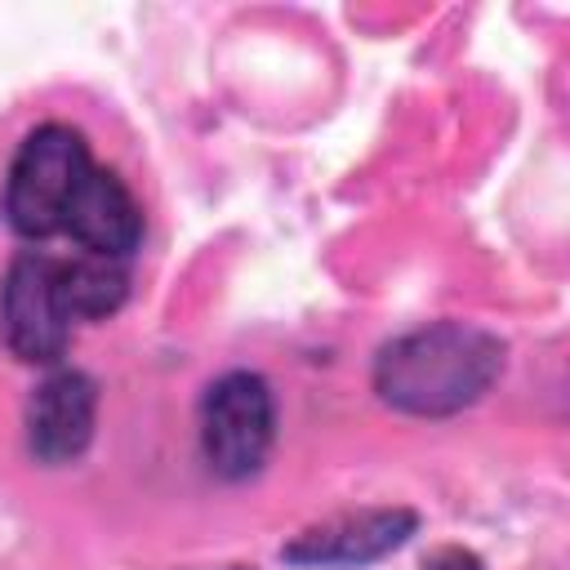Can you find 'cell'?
I'll list each match as a JSON object with an SVG mask.
<instances>
[{"mask_svg":"<svg viewBox=\"0 0 570 570\" xmlns=\"http://www.w3.org/2000/svg\"><path fill=\"white\" fill-rule=\"evenodd\" d=\"M62 236H71L80 245V254L94 258H111V263H129L138 240H142V205L134 200V191L111 174V169H94L80 187V196L67 209Z\"/></svg>","mask_w":570,"mask_h":570,"instance_id":"cell-7","label":"cell"},{"mask_svg":"<svg viewBox=\"0 0 570 570\" xmlns=\"http://www.w3.org/2000/svg\"><path fill=\"white\" fill-rule=\"evenodd\" d=\"M419 530V512L414 508H361V512H338L321 525L298 530L285 548L281 561L289 566H370L383 561L387 552H396L410 534Z\"/></svg>","mask_w":570,"mask_h":570,"instance_id":"cell-5","label":"cell"},{"mask_svg":"<svg viewBox=\"0 0 570 570\" xmlns=\"http://www.w3.org/2000/svg\"><path fill=\"white\" fill-rule=\"evenodd\" d=\"M76 321L67 263L40 249L18 254L0 285V343L27 365H58L71 347Z\"/></svg>","mask_w":570,"mask_h":570,"instance_id":"cell-3","label":"cell"},{"mask_svg":"<svg viewBox=\"0 0 570 570\" xmlns=\"http://www.w3.org/2000/svg\"><path fill=\"white\" fill-rule=\"evenodd\" d=\"M98 423V383L85 370H53L27 401V450L45 468L76 463Z\"/></svg>","mask_w":570,"mask_h":570,"instance_id":"cell-6","label":"cell"},{"mask_svg":"<svg viewBox=\"0 0 570 570\" xmlns=\"http://www.w3.org/2000/svg\"><path fill=\"white\" fill-rule=\"evenodd\" d=\"M196 570H258V566H240V561H232V566H196Z\"/></svg>","mask_w":570,"mask_h":570,"instance_id":"cell-9","label":"cell"},{"mask_svg":"<svg viewBox=\"0 0 570 570\" xmlns=\"http://www.w3.org/2000/svg\"><path fill=\"white\" fill-rule=\"evenodd\" d=\"M508 347L472 321H432L379 347L370 383L383 405L414 419H450L476 405L503 374Z\"/></svg>","mask_w":570,"mask_h":570,"instance_id":"cell-1","label":"cell"},{"mask_svg":"<svg viewBox=\"0 0 570 570\" xmlns=\"http://www.w3.org/2000/svg\"><path fill=\"white\" fill-rule=\"evenodd\" d=\"M423 570H485V566H481V557H476L472 548L445 543V548H436V552L423 561Z\"/></svg>","mask_w":570,"mask_h":570,"instance_id":"cell-8","label":"cell"},{"mask_svg":"<svg viewBox=\"0 0 570 570\" xmlns=\"http://www.w3.org/2000/svg\"><path fill=\"white\" fill-rule=\"evenodd\" d=\"M94 169H98V160H94L80 129L58 125V120L31 129L18 142L9 178H4V218H9V227L27 240L62 236L67 209L80 196V187Z\"/></svg>","mask_w":570,"mask_h":570,"instance_id":"cell-2","label":"cell"},{"mask_svg":"<svg viewBox=\"0 0 570 570\" xmlns=\"http://www.w3.org/2000/svg\"><path fill=\"white\" fill-rule=\"evenodd\" d=\"M276 441V396L254 370L218 374L200 396V454L214 476L249 481Z\"/></svg>","mask_w":570,"mask_h":570,"instance_id":"cell-4","label":"cell"}]
</instances>
